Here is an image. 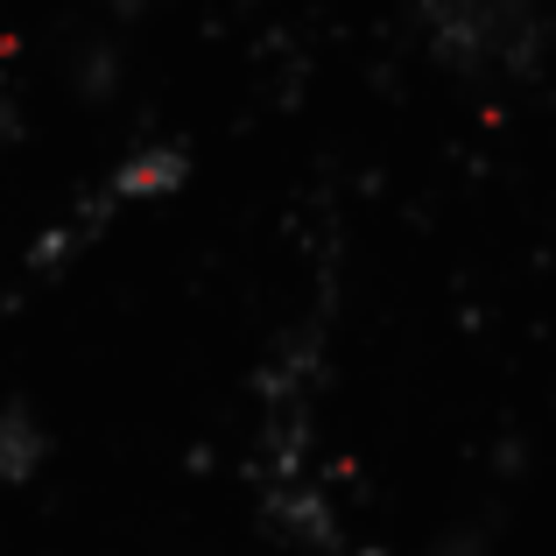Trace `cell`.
Wrapping results in <instances>:
<instances>
[{"label":"cell","mask_w":556,"mask_h":556,"mask_svg":"<svg viewBox=\"0 0 556 556\" xmlns=\"http://www.w3.org/2000/svg\"><path fill=\"white\" fill-rule=\"evenodd\" d=\"M184 184H190L184 141H141V149H127L121 163L106 169V190H99V198L106 204H155V198H177Z\"/></svg>","instance_id":"obj_2"},{"label":"cell","mask_w":556,"mask_h":556,"mask_svg":"<svg viewBox=\"0 0 556 556\" xmlns=\"http://www.w3.org/2000/svg\"><path fill=\"white\" fill-rule=\"evenodd\" d=\"M85 64H78V99H106L113 85H121V56L99 42V50H78Z\"/></svg>","instance_id":"obj_4"},{"label":"cell","mask_w":556,"mask_h":556,"mask_svg":"<svg viewBox=\"0 0 556 556\" xmlns=\"http://www.w3.org/2000/svg\"><path fill=\"white\" fill-rule=\"evenodd\" d=\"M99 8H106V14H121V22H135V14L149 8V0H99Z\"/></svg>","instance_id":"obj_5"},{"label":"cell","mask_w":556,"mask_h":556,"mask_svg":"<svg viewBox=\"0 0 556 556\" xmlns=\"http://www.w3.org/2000/svg\"><path fill=\"white\" fill-rule=\"evenodd\" d=\"M261 521L275 529V543H289L303 556H345L339 507H331V493L311 472L303 479H261Z\"/></svg>","instance_id":"obj_1"},{"label":"cell","mask_w":556,"mask_h":556,"mask_svg":"<svg viewBox=\"0 0 556 556\" xmlns=\"http://www.w3.org/2000/svg\"><path fill=\"white\" fill-rule=\"evenodd\" d=\"M50 465V430L28 416V402L0 408V486H28Z\"/></svg>","instance_id":"obj_3"},{"label":"cell","mask_w":556,"mask_h":556,"mask_svg":"<svg viewBox=\"0 0 556 556\" xmlns=\"http://www.w3.org/2000/svg\"><path fill=\"white\" fill-rule=\"evenodd\" d=\"M345 556H388V549H374V543H359V549H345Z\"/></svg>","instance_id":"obj_6"}]
</instances>
